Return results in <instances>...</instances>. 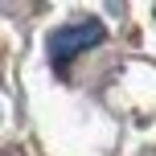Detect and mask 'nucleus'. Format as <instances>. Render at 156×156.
<instances>
[{
  "label": "nucleus",
  "mask_w": 156,
  "mask_h": 156,
  "mask_svg": "<svg viewBox=\"0 0 156 156\" xmlns=\"http://www.w3.org/2000/svg\"><path fill=\"white\" fill-rule=\"evenodd\" d=\"M103 37H107L103 21H74V25H62V29L49 33V62L62 70L66 62H74L78 54H86L90 45H99Z\"/></svg>",
  "instance_id": "nucleus-1"
}]
</instances>
